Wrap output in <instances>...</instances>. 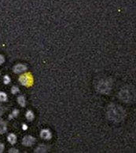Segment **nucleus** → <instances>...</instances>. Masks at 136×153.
<instances>
[{
    "label": "nucleus",
    "instance_id": "nucleus-2",
    "mask_svg": "<svg viewBox=\"0 0 136 153\" xmlns=\"http://www.w3.org/2000/svg\"><path fill=\"white\" fill-rule=\"evenodd\" d=\"M112 89V82L108 79H102L97 85V90L102 94H107Z\"/></svg>",
    "mask_w": 136,
    "mask_h": 153
},
{
    "label": "nucleus",
    "instance_id": "nucleus-12",
    "mask_svg": "<svg viewBox=\"0 0 136 153\" xmlns=\"http://www.w3.org/2000/svg\"><path fill=\"white\" fill-rule=\"evenodd\" d=\"M34 113L32 112L31 111H30V110H28V111L26 112V118H27V120H28V121H32V120H34Z\"/></svg>",
    "mask_w": 136,
    "mask_h": 153
},
{
    "label": "nucleus",
    "instance_id": "nucleus-1",
    "mask_svg": "<svg viewBox=\"0 0 136 153\" xmlns=\"http://www.w3.org/2000/svg\"><path fill=\"white\" fill-rule=\"evenodd\" d=\"M107 115L111 121L119 123L125 117V111L120 105H110L107 110Z\"/></svg>",
    "mask_w": 136,
    "mask_h": 153
},
{
    "label": "nucleus",
    "instance_id": "nucleus-14",
    "mask_svg": "<svg viewBox=\"0 0 136 153\" xmlns=\"http://www.w3.org/2000/svg\"><path fill=\"white\" fill-rule=\"evenodd\" d=\"M18 113H19L18 110H17V109H15V110H13V111L12 112V114H11L10 116H9V119H10V120H11V119H13V118L17 117V115H18Z\"/></svg>",
    "mask_w": 136,
    "mask_h": 153
},
{
    "label": "nucleus",
    "instance_id": "nucleus-10",
    "mask_svg": "<svg viewBox=\"0 0 136 153\" xmlns=\"http://www.w3.org/2000/svg\"><path fill=\"white\" fill-rule=\"evenodd\" d=\"M6 130H7V126L6 123L3 121H0V134H4L6 132Z\"/></svg>",
    "mask_w": 136,
    "mask_h": 153
},
{
    "label": "nucleus",
    "instance_id": "nucleus-18",
    "mask_svg": "<svg viewBox=\"0 0 136 153\" xmlns=\"http://www.w3.org/2000/svg\"><path fill=\"white\" fill-rule=\"evenodd\" d=\"M4 145L3 144H2V143H0V153L2 152H3V150H4Z\"/></svg>",
    "mask_w": 136,
    "mask_h": 153
},
{
    "label": "nucleus",
    "instance_id": "nucleus-17",
    "mask_svg": "<svg viewBox=\"0 0 136 153\" xmlns=\"http://www.w3.org/2000/svg\"><path fill=\"white\" fill-rule=\"evenodd\" d=\"M4 61H5V58L4 57L2 56V55L0 54V65H2V64L4 63Z\"/></svg>",
    "mask_w": 136,
    "mask_h": 153
},
{
    "label": "nucleus",
    "instance_id": "nucleus-4",
    "mask_svg": "<svg viewBox=\"0 0 136 153\" xmlns=\"http://www.w3.org/2000/svg\"><path fill=\"white\" fill-rule=\"evenodd\" d=\"M19 81L23 86H31L33 84V78L31 74L27 73L21 75L19 78Z\"/></svg>",
    "mask_w": 136,
    "mask_h": 153
},
{
    "label": "nucleus",
    "instance_id": "nucleus-5",
    "mask_svg": "<svg viewBox=\"0 0 136 153\" xmlns=\"http://www.w3.org/2000/svg\"><path fill=\"white\" fill-rule=\"evenodd\" d=\"M35 142H36V138L34 137L30 136V135L25 136L23 138V140H22V144L25 146L27 147L31 146V145L35 144Z\"/></svg>",
    "mask_w": 136,
    "mask_h": 153
},
{
    "label": "nucleus",
    "instance_id": "nucleus-19",
    "mask_svg": "<svg viewBox=\"0 0 136 153\" xmlns=\"http://www.w3.org/2000/svg\"><path fill=\"white\" fill-rule=\"evenodd\" d=\"M9 152H10V153L16 152V153H17V152H18V150H17V149H10V151H9Z\"/></svg>",
    "mask_w": 136,
    "mask_h": 153
},
{
    "label": "nucleus",
    "instance_id": "nucleus-7",
    "mask_svg": "<svg viewBox=\"0 0 136 153\" xmlns=\"http://www.w3.org/2000/svg\"><path fill=\"white\" fill-rule=\"evenodd\" d=\"M40 137L44 140H50L52 137V134L48 129H44L40 132Z\"/></svg>",
    "mask_w": 136,
    "mask_h": 153
},
{
    "label": "nucleus",
    "instance_id": "nucleus-13",
    "mask_svg": "<svg viewBox=\"0 0 136 153\" xmlns=\"http://www.w3.org/2000/svg\"><path fill=\"white\" fill-rule=\"evenodd\" d=\"M6 101H7V95L6 93L0 92V101L5 102Z\"/></svg>",
    "mask_w": 136,
    "mask_h": 153
},
{
    "label": "nucleus",
    "instance_id": "nucleus-16",
    "mask_svg": "<svg viewBox=\"0 0 136 153\" xmlns=\"http://www.w3.org/2000/svg\"><path fill=\"white\" fill-rule=\"evenodd\" d=\"M3 82L5 84H9L10 82V78L8 76H5L3 78Z\"/></svg>",
    "mask_w": 136,
    "mask_h": 153
},
{
    "label": "nucleus",
    "instance_id": "nucleus-11",
    "mask_svg": "<svg viewBox=\"0 0 136 153\" xmlns=\"http://www.w3.org/2000/svg\"><path fill=\"white\" fill-rule=\"evenodd\" d=\"M17 102L21 107H25V105H26V101H25V98L24 96H19L17 97Z\"/></svg>",
    "mask_w": 136,
    "mask_h": 153
},
{
    "label": "nucleus",
    "instance_id": "nucleus-9",
    "mask_svg": "<svg viewBox=\"0 0 136 153\" xmlns=\"http://www.w3.org/2000/svg\"><path fill=\"white\" fill-rule=\"evenodd\" d=\"M7 139H8V141L10 143L11 145H14L15 143H16V141H17V137H16V135L13 134H9Z\"/></svg>",
    "mask_w": 136,
    "mask_h": 153
},
{
    "label": "nucleus",
    "instance_id": "nucleus-8",
    "mask_svg": "<svg viewBox=\"0 0 136 153\" xmlns=\"http://www.w3.org/2000/svg\"><path fill=\"white\" fill-rule=\"evenodd\" d=\"M47 151V147L43 144H41L35 150V152H46Z\"/></svg>",
    "mask_w": 136,
    "mask_h": 153
},
{
    "label": "nucleus",
    "instance_id": "nucleus-15",
    "mask_svg": "<svg viewBox=\"0 0 136 153\" xmlns=\"http://www.w3.org/2000/svg\"><path fill=\"white\" fill-rule=\"evenodd\" d=\"M19 91H20V90H19V88L17 86H13L12 89H11V93H12L13 94H17Z\"/></svg>",
    "mask_w": 136,
    "mask_h": 153
},
{
    "label": "nucleus",
    "instance_id": "nucleus-3",
    "mask_svg": "<svg viewBox=\"0 0 136 153\" xmlns=\"http://www.w3.org/2000/svg\"><path fill=\"white\" fill-rule=\"evenodd\" d=\"M120 98L124 102H130L134 98V93L132 89L124 88L120 92L119 94Z\"/></svg>",
    "mask_w": 136,
    "mask_h": 153
},
{
    "label": "nucleus",
    "instance_id": "nucleus-6",
    "mask_svg": "<svg viewBox=\"0 0 136 153\" xmlns=\"http://www.w3.org/2000/svg\"><path fill=\"white\" fill-rule=\"evenodd\" d=\"M26 70H27V66L23 65V64H17V65H16L13 68V71L16 74L22 73V72L25 71Z\"/></svg>",
    "mask_w": 136,
    "mask_h": 153
},
{
    "label": "nucleus",
    "instance_id": "nucleus-20",
    "mask_svg": "<svg viewBox=\"0 0 136 153\" xmlns=\"http://www.w3.org/2000/svg\"><path fill=\"white\" fill-rule=\"evenodd\" d=\"M22 129H23L24 130H27V129H28V126H27V125H25V124H23V126H22Z\"/></svg>",
    "mask_w": 136,
    "mask_h": 153
}]
</instances>
